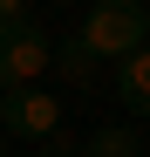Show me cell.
I'll use <instances>...</instances> for the list:
<instances>
[{"instance_id":"cell-1","label":"cell","mask_w":150,"mask_h":157,"mask_svg":"<svg viewBox=\"0 0 150 157\" xmlns=\"http://www.w3.org/2000/svg\"><path fill=\"white\" fill-rule=\"evenodd\" d=\"M68 41H82L103 68H116L123 55H137V48L150 41V28H143V0H89Z\"/></svg>"},{"instance_id":"cell-2","label":"cell","mask_w":150,"mask_h":157,"mask_svg":"<svg viewBox=\"0 0 150 157\" xmlns=\"http://www.w3.org/2000/svg\"><path fill=\"white\" fill-rule=\"evenodd\" d=\"M48 68H55V41H48L34 21L0 34V96H21V89H41Z\"/></svg>"},{"instance_id":"cell-3","label":"cell","mask_w":150,"mask_h":157,"mask_svg":"<svg viewBox=\"0 0 150 157\" xmlns=\"http://www.w3.org/2000/svg\"><path fill=\"white\" fill-rule=\"evenodd\" d=\"M0 130H14V137H28V144H62L68 137V109H62L55 89H21V96H7V109H0Z\"/></svg>"},{"instance_id":"cell-4","label":"cell","mask_w":150,"mask_h":157,"mask_svg":"<svg viewBox=\"0 0 150 157\" xmlns=\"http://www.w3.org/2000/svg\"><path fill=\"white\" fill-rule=\"evenodd\" d=\"M109 89H116V102H123L130 116H150V41L109 68Z\"/></svg>"},{"instance_id":"cell-5","label":"cell","mask_w":150,"mask_h":157,"mask_svg":"<svg viewBox=\"0 0 150 157\" xmlns=\"http://www.w3.org/2000/svg\"><path fill=\"white\" fill-rule=\"evenodd\" d=\"M55 82H68V89H103V62L89 55L82 41H55Z\"/></svg>"},{"instance_id":"cell-6","label":"cell","mask_w":150,"mask_h":157,"mask_svg":"<svg viewBox=\"0 0 150 157\" xmlns=\"http://www.w3.org/2000/svg\"><path fill=\"white\" fill-rule=\"evenodd\" d=\"M82 157H143V137L130 123H96L82 137Z\"/></svg>"},{"instance_id":"cell-7","label":"cell","mask_w":150,"mask_h":157,"mask_svg":"<svg viewBox=\"0 0 150 157\" xmlns=\"http://www.w3.org/2000/svg\"><path fill=\"white\" fill-rule=\"evenodd\" d=\"M21 21H28V0H0V34L21 28Z\"/></svg>"},{"instance_id":"cell-8","label":"cell","mask_w":150,"mask_h":157,"mask_svg":"<svg viewBox=\"0 0 150 157\" xmlns=\"http://www.w3.org/2000/svg\"><path fill=\"white\" fill-rule=\"evenodd\" d=\"M28 157H68V137H62V144H41V150H28Z\"/></svg>"},{"instance_id":"cell-9","label":"cell","mask_w":150,"mask_h":157,"mask_svg":"<svg viewBox=\"0 0 150 157\" xmlns=\"http://www.w3.org/2000/svg\"><path fill=\"white\" fill-rule=\"evenodd\" d=\"M143 28H150V0H143Z\"/></svg>"},{"instance_id":"cell-10","label":"cell","mask_w":150,"mask_h":157,"mask_svg":"<svg viewBox=\"0 0 150 157\" xmlns=\"http://www.w3.org/2000/svg\"><path fill=\"white\" fill-rule=\"evenodd\" d=\"M0 109H7V96H0Z\"/></svg>"}]
</instances>
